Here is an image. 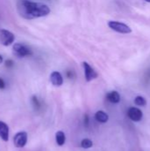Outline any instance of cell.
Listing matches in <instances>:
<instances>
[{"mask_svg":"<svg viewBox=\"0 0 150 151\" xmlns=\"http://www.w3.org/2000/svg\"><path fill=\"white\" fill-rule=\"evenodd\" d=\"M50 82L52 83V85L55 87H60L64 83L63 76L61 75V73L59 72H57V71H54L51 73V74L50 76Z\"/></svg>","mask_w":150,"mask_h":151,"instance_id":"obj_8","label":"cell"},{"mask_svg":"<svg viewBox=\"0 0 150 151\" xmlns=\"http://www.w3.org/2000/svg\"><path fill=\"white\" fill-rule=\"evenodd\" d=\"M14 146L16 148H24L27 142V134L26 132H19L13 137Z\"/></svg>","mask_w":150,"mask_h":151,"instance_id":"obj_5","label":"cell"},{"mask_svg":"<svg viewBox=\"0 0 150 151\" xmlns=\"http://www.w3.org/2000/svg\"><path fill=\"white\" fill-rule=\"evenodd\" d=\"M3 63V57H2V55H0V64H2Z\"/></svg>","mask_w":150,"mask_h":151,"instance_id":"obj_17","label":"cell"},{"mask_svg":"<svg viewBox=\"0 0 150 151\" xmlns=\"http://www.w3.org/2000/svg\"><path fill=\"white\" fill-rule=\"evenodd\" d=\"M106 97H107L108 101L111 102V103H112V104H118L120 102V95L117 91L109 92L107 94Z\"/></svg>","mask_w":150,"mask_h":151,"instance_id":"obj_10","label":"cell"},{"mask_svg":"<svg viewBox=\"0 0 150 151\" xmlns=\"http://www.w3.org/2000/svg\"><path fill=\"white\" fill-rule=\"evenodd\" d=\"M127 115L130 118V119H132L134 122L141 121L142 119V117H143L142 111L136 107H131L127 111Z\"/></svg>","mask_w":150,"mask_h":151,"instance_id":"obj_7","label":"cell"},{"mask_svg":"<svg viewBox=\"0 0 150 151\" xmlns=\"http://www.w3.org/2000/svg\"><path fill=\"white\" fill-rule=\"evenodd\" d=\"M56 142L58 146H63L65 143V134L63 131H57L56 133Z\"/></svg>","mask_w":150,"mask_h":151,"instance_id":"obj_12","label":"cell"},{"mask_svg":"<svg viewBox=\"0 0 150 151\" xmlns=\"http://www.w3.org/2000/svg\"><path fill=\"white\" fill-rule=\"evenodd\" d=\"M17 11L20 17L26 19L45 17L50 12V9L47 4L29 0H19L17 3Z\"/></svg>","mask_w":150,"mask_h":151,"instance_id":"obj_1","label":"cell"},{"mask_svg":"<svg viewBox=\"0 0 150 151\" xmlns=\"http://www.w3.org/2000/svg\"><path fill=\"white\" fill-rule=\"evenodd\" d=\"M146 2H148V3H150V0H145Z\"/></svg>","mask_w":150,"mask_h":151,"instance_id":"obj_18","label":"cell"},{"mask_svg":"<svg viewBox=\"0 0 150 151\" xmlns=\"http://www.w3.org/2000/svg\"><path fill=\"white\" fill-rule=\"evenodd\" d=\"M0 138L4 142H8L9 140V127L6 123L0 120Z\"/></svg>","mask_w":150,"mask_h":151,"instance_id":"obj_9","label":"cell"},{"mask_svg":"<svg viewBox=\"0 0 150 151\" xmlns=\"http://www.w3.org/2000/svg\"><path fill=\"white\" fill-rule=\"evenodd\" d=\"M95 120L99 123H106L109 119V116L107 113H105L103 111H98L95 114Z\"/></svg>","mask_w":150,"mask_h":151,"instance_id":"obj_11","label":"cell"},{"mask_svg":"<svg viewBox=\"0 0 150 151\" xmlns=\"http://www.w3.org/2000/svg\"><path fill=\"white\" fill-rule=\"evenodd\" d=\"M12 53L14 56L18 57V58H25V57H28L32 55V51L31 50L19 42H17L15 44H13L12 46Z\"/></svg>","mask_w":150,"mask_h":151,"instance_id":"obj_3","label":"cell"},{"mask_svg":"<svg viewBox=\"0 0 150 151\" xmlns=\"http://www.w3.org/2000/svg\"><path fill=\"white\" fill-rule=\"evenodd\" d=\"M108 26L113 31L120 33V34H130L132 32V28L128 25H126L123 22L111 20L108 22Z\"/></svg>","mask_w":150,"mask_h":151,"instance_id":"obj_2","label":"cell"},{"mask_svg":"<svg viewBox=\"0 0 150 151\" xmlns=\"http://www.w3.org/2000/svg\"><path fill=\"white\" fill-rule=\"evenodd\" d=\"M80 146L83 149H90L93 147V142L89 139H83L80 142Z\"/></svg>","mask_w":150,"mask_h":151,"instance_id":"obj_13","label":"cell"},{"mask_svg":"<svg viewBox=\"0 0 150 151\" xmlns=\"http://www.w3.org/2000/svg\"><path fill=\"white\" fill-rule=\"evenodd\" d=\"M134 103H135L137 105H139V106H145V105L147 104L146 99H145L143 96H136L135 99H134Z\"/></svg>","mask_w":150,"mask_h":151,"instance_id":"obj_14","label":"cell"},{"mask_svg":"<svg viewBox=\"0 0 150 151\" xmlns=\"http://www.w3.org/2000/svg\"><path fill=\"white\" fill-rule=\"evenodd\" d=\"M15 40L14 35L6 30V29H0V44L4 46H9L13 43Z\"/></svg>","mask_w":150,"mask_h":151,"instance_id":"obj_4","label":"cell"},{"mask_svg":"<svg viewBox=\"0 0 150 151\" xmlns=\"http://www.w3.org/2000/svg\"><path fill=\"white\" fill-rule=\"evenodd\" d=\"M83 65V69H84V74H85V79L88 82L96 79L98 77V73L95 71L94 68L91 67V65L87 63V62H83L82 63Z\"/></svg>","mask_w":150,"mask_h":151,"instance_id":"obj_6","label":"cell"},{"mask_svg":"<svg viewBox=\"0 0 150 151\" xmlns=\"http://www.w3.org/2000/svg\"><path fill=\"white\" fill-rule=\"evenodd\" d=\"M5 65L8 66V67H11V66L13 65V62H12L11 60H7V61L5 62Z\"/></svg>","mask_w":150,"mask_h":151,"instance_id":"obj_16","label":"cell"},{"mask_svg":"<svg viewBox=\"0 0 150 151\" xmlns=\"http://www.w3.org/2000/svg\"><path fill=\"white\" fill-rule=\"evenodd\" d=\"M5 88V83L3 79L0 78V89H4Z\"/></svg>","mask_w":150,"mask_h":151,"instance_id":"obj_15","label":"cell"}]
</instances>
